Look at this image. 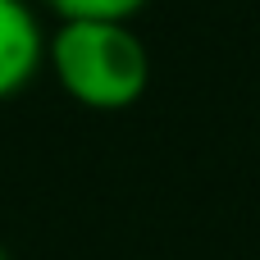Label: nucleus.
<instances>
[{"label": "nucleus", "mask_w": 260, "mask_h": 260, "mask_svg": "<svg viewBox=\"0 0 260 260\" xmlns=\"http://www.w3.org/2000/svg\"><path fill=\"white\" fill-rule=\"evenodd\" d=\"M55 87L82 110H133L151 87V50L123 18H59L46 37Z\"/></svg>", "instance_id": "nucleus-1"}, {"label": "nucleus", "mask_w": 260, "mask_h": 260, "mask_svg": "<svg viewBox=\"0 0 260 260\" xmlns=\"http://www.w3.org/2000/svg\"><path fill=\"white\" fill-rule=\"evenodd\" d=\"M55 18H123L133 23L151 0H41Z\"/></svg>", "instance_id": "nucleus-3"}, {"label": "nucleus", "mask_w": 260, "mask_h": 260, "mask_svg": "<svg viewBox=\"0 0 260 260\" xmlns=\"http://www.w3.org/2000/svg\"><path fill=\"white\" fill-rule=\"evenodd\" d=\"M46 37L32 0H0V101L37 82L46 69Z\"/></svg>", "instance_id": "nucleus-2"}, {"label": "nucleus", "mask_w": 260, "mask_h": 260, "mask_svg": "<svg viewBox=\"0 0 260 260\" xmlns=\"http://www.w3.org/2000/svg\"><path fill=\"white\" fill-rule=\"evenodd\" d=\"M0 260H9V251H5V242H0Z\"/></svg>", "instance_id": "nucleus-4"}]
</instances>
